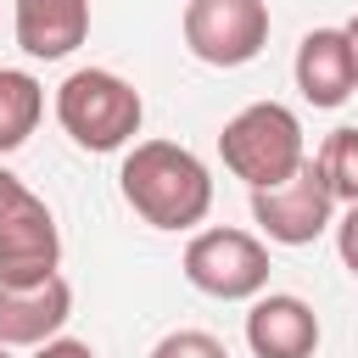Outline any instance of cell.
Returning <instances> with one entry per match:
<instances>
[{"instance_id":"cell-14","label":"cell","mask_w":358,"mask_h":358,"mask_svg":"<svg viewBox=\"0 0 358 358\" xmlns=\"http://www.w3.org/2000/svg\"><path fill=\"white\" fill-rule=\"evenodd\" d=\"M151 358H229V347L218 336H207V330H168L151 347Z\"/></svg>"},{"instance_id":"cell-4","label":"cell","mask_w":358,"mask_h":358,"mask_svg":"<svg viewBox=\"0 0 358 358\" xmlns=\"http://www.w3.org/2000/svg\"><path fill=\"white\" fill-rule=\"evenodd\" d=\"M185 280L218 302H252L268 291V246L246 229H201L185 246Z\"/></svg>"},{"instance_id":"cell-11","label":"cell","mask_w":358,"mask_h":358,"mask_svg":"<svg viewBox=\"0 0 358 358\" xmlns=\"http://www.w3.org/2000/svg\"><path fill=\"white\" fill-rule=\"evenodd\" d=\"M296 90H302V101L308 106H319V112H336L352 90H358V78H352V56H347V34L341 28H313V34H302V45H296Z\"/></svg>"},{"instance_id":"cell-13","label":"cell","mask_w":358,"mask_h":358,"mask_svg":"<svg viewBox=\"0 0 358 358\" xmlns=\"http://www.w3.org/2000/svg\"><path fill=\"white\" fill-rule=\"evenodd\" d=\"M336 207H358V129H330L319 157H308Z\"/></svg>"},{"instance_id":"cell-16","label":"cell","mask_w":358,"mask_h":358,"mask_svg":"<svg viewBox=\"0 0 358 358\" xmlns=\"http://www.w3.org/2000/svg\"><path fill=\"white\" fill-rule=\"evenodd\" d=\"M34 358H95L90 341H73V336H50L45 347H34Z\"/></svg>"},{"instance_id":"cell-5","label":"cell","mask_w":358,"mask_h":358,"mask_svg":"<svg viewBox=\"0 0 358 358\" xmlns=\"http://www.w3.org/2000/svg\"><path fill=\"white\" fill-rule=\"evenodd\" d=\"M185 45L207 67H246L268 45V0H185Z\"/></svg>"},{"instance_id":"cell-12","label":"cell","mask_w":358,"mask_h":358,"mask_svg":"<svg viewBox=\"0 0 358 358\" xmlns=\"http://www.w3.org/2000/svg\"><path fill=\"white\" fill-rule=\"evenodd\" d=\"M45 117V84L22 67H0V157L22 151Z\"/></svg>"},{"instance_id":"cell-2","label":"cell","mask_w":358,"mask_h":358,"mask_svg":"<svg viewBox=\"0 0 358 358\" xmlns=\"http://www.w3.org/2000/svg\"><path fill=\"white\" fill-rule=\"evenodd\" d=\"M218 157H224V168H229L246 190H274V185H285V179L308 162L302 117H296L285 101H252V106H241V112L224 123Z\"/></svg>"},{"instance_id":"cell-17","label":"cell","mask_w":358,"mask_h":358,"mask_svg":"<svg viewBox=\"0 0 358 358\" xmlns=\"http://www.w3.org/2000/svg\"><path fill=\"white\" fill-rule=\"evenodd\" d=\"M22 196H28V185H22V179H17L11 168H0V218H6V213H11V207H17Z\"/></svg>"},{"instance_id":"cell-8","label":"cell","mask_w":358,"mask_h":358,"mask_svg":"<svg viewBox=\"0 0 358 358\" xmlns=\"http://www.w3.org/2000/svg\"><path fill=\"white\" fill-rule=\"evenodd\" d=\"M246 347L252 358H313L319 313L291 291H263L252 296V313H246Z\"/></svg>"},{"instance_id":"cell-1","label":"cell","mask_w":358,"mask_h":358,"mask_svg":"<svg viewBox=\"0 0 358 358\" xmlns=\"http://www.w3.org/2000/svg\"><path fill=\"white\" fill-rule=\"evenodd\" d=\"M117 190L151 229H196L213 213L207 162L173 140H134L117 168Z\"/></svg>"},{"instance_id":"cell-9","label":"cell","mask_w":358,"mask_h":358,"mask_svg":"<svg viewBox=\"0 0 358 358\" xmlns=\"http://www.w3.org/2000/svg\"><path fill=\"white\" fill-rule=\"evenodd\" d=\"M73 319V285L62 274L39 285H0V347H45Z\"/></svg>"},{"instance_id":"cell-19","label":"cell","mask_w":358,"mask_h":358,"mask_svg":"<svg viewBox=\"0 0 358 358\" xmlns=\"http://www.w3.org/2000/svg\"><path fill=\"white\" fill-rule=\"evenodd\" d=\"M0 358H11V347H0Z\"/></svg>"},{"instance_id":"cell-10","label":"cell","mask_w":358,"mask_h":358,"mask_svg":"<svg viewBox=\"0 0 358 358\" xmlns=\"http://www.w3.org/2000/svg\"><path fill=\"white\" fill-rule=\"evenodd\" d=\"M11 34L34 62H62L90 39V0H11Z\"/></svg>"},{"instance_id":"cell-6","label":"cell","mask_w":358,"mask_h":358,"mask_svg":"<svg viewBox=\"0 0 358 358\" xmlns=\"http://www.w3.org/2000/svg\"><path fill=\"white\" fill-rule=\"evenodd\" d=\"M252 218H257V229H263L268 241H280V246H313V241L336 224V201H330L319 168L302 162L285 185L252 190Z\"/></svg>"},{"instance_id":"cell-15","label":"cell","mask_w":358,"mask_h":358,"mask_svg":"<svg viewBox=\"0 0 358 358\" xmlns=\"http://www.w3.org/2000/svg\"><path fill=\"white\" fill-rule=\"evenodd\" d=\"M336 252H341L347 274L358 280V207H347V213L336 218Z\"/></svg>"},{"instance_id":"cell-7","label":"cell","mask_w":358,"mask_h":358,"mask_svg":"<svg viewBox=\"0 0 358 358\" xmlns=\"http://www.w3.org/2000/svg\"><path fill=\"white\" fill-rule=\"evenodd\" d=\"M62 263V235L50 207L28 190L6 218H0V285H39Z\"/></svg>"},{"instance_id":"cell-18","label":"cell","mask_w":358,"mask_h":358,"mask_svg":"<svg viewBox=\"0 0 358 358\" xmlns=\"http://www.w3.org/2000/svg\"><path fill=\"white\" fill-rule=\"evenodd\" d=\"M341 34H347V56H352V78H358V17H352V22L341 28Z\"/></svg>"},{"instance_id":"cell-3","label":"cell","mask_w":358,"mask_h":358,"mask_svg":"<svg viewBox=\"0 0 358 358\" xmlns=\"http://www.w3.org/2000/svg\"><path fill=\"white\" fill-rule=\"evenodd\" d=\"M145 101L140 90L112 67H78L56 84V123L84 151H123L140 134Z\"/></svg>"}]
</instances>
